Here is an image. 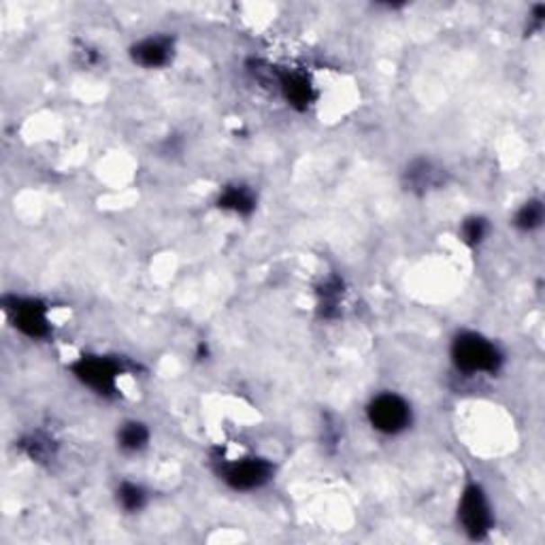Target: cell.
<instances>
[{
  "label": "cell",
  "mask_w": 545,
  "mask_h": 545,
  "mask_svg": "<svg viewBox=\"0 0 545 545\" xmlns=\"http://www.w3.org/2000/svg\"><path fill=\"white\" fill-rule=\"evenodd\" d=\"M451 361L467 375L496 373L503 364V353L490 339L478 333H460L451 344Z\"/></svg>",
  "instance_id": "1"
},
{
  "label": "cell",
  "mask_w": 545,
  "mask_h": 545,
  "mask_svg": "<svg viewBox=\"0 0 545 545\" xmlns=\"http://www.w3.org/2000/svg\"><path fill=\"white\" fill-rule=\"evenodd\" d=\"M367 415L371 426L384 434H398L411 424L409 403L394 392L377 394L369 405Z\"/></svg>",
  "instance_id": "2"
},
{
  "label": "cell",
  "mask_w": 545,
  "mask_h": 545,
  "mask_svg": "<svg viewBox=\"0 0 545 545\" xmlns=\"http://www.w3.org/2000/svg\"><path fill=\"white\" fill-rule=\"evenodd\" d=\"M458 520L471 539H484L492 529V507L481 486L471 484L462 490L460 505H458Z\"/></svg>",
  "instance_id": "3"
},
{
  "label": "cell",
  "mask_w": 545,
  "mask_h": 545,
  "mask_svg": "<svg viewBox=\"0 0 545 545\" xmlns=\"http://www.w3.org/2000/svg\"><path fill=\"white\" fill-rule=\"evenodd\" d=\"M222 478L235 490H256L272 478V467L263 458H241L224 465Z\"/></svg>",
  "instance_id": "4"
},
{
  "label": "cell",
  "mask_w": 545,
  "mask_h": 545,
  "mask_svg": "<svg viewBox=\"0 0 545 545\" xmlns=\"http://www.w3.org/2000/svg\"><path fill=\"white\" fill-rule=\"evenodd\" d=\"M73 373L77 380L101 394L115 392L120 369L118 364L103 356H84L73 364Z\"/></svg>",
  "instance_id": "5"
},
{
  "label": "cell",
  "mask_w": 545,
  "mask_h": 545,
  "mask_svg": "<svg viewBox=\"0 0 545 545\" xmlns=\"http://www.w3.org/2000/svg\"><path fill=\"white\" fill-rule=\"evenodd\" d=\"M11 313H13L15 328H20L28 337L39 339L49 333L48 313L37 300H17L15 307H11Z\"/></svg>",
  "instance_id": "6"
},
{
  "label": "cell",
  "mask_w": 545,
  "mask_h": 545,
  "mask_svg": "<svg viewBox=\"0 0 545 545\" xmlns=\"http://www.w3.org/2000/svg\"><path fill=\"white\" fill-rule=\"evenodd\" d=\"M171 54H173V45H171V40L165 37L143 39L130 49L132 60H135L138 67H145V68L165 67L166 62L171 60Z\"/></svg>",
  "instance_id": "7"
},
{
  "label": "cell",
  "mask_w": 545,
  "mask_h": 545,
  "mask_svg": "<svg viewBox=\"0 0 545 545\" xmlns=\"http://www.w3.org/2000/svg\"><path fill=\"white\" fill-rule=\"evenodd\" d=\"M405 179H407V188L411 192H428V190L443 185L445 173L431 160H415L405 171Z\"/></svg>",
  "instance_id": "8"
},
{
  "label": "cell",
  "mask_w": 545,
  "mask_h": 545,
  "mask_svg": "<svg viewBox=\"0 0 545 545\" xmlns=\"http://www.w3.org/2000/svg\"><path fill=\"white\" fill-rule=\"evenodd\" d=\"M149 442V431L143 422H124L118 431V445L124 451H141Z\"/></svg>",
  "instance_id": "9"
},
{
  "label": "cell",
  "mask_w": 545,
  "mask_h": 545,
  "mask_svg": "<svg viewBox=\"0 0 545 545\" xmlns=\"http://www.w3.org/2000/svg\"><path fill=\"white\" fill-rule=\"evenodd\" d=\"M219 207L230 209L235 213H249L256 207V199H254V192L246 188V185H230L219 196Z\"/></svg>",
  "instance_id": "10"
},
{
  "label": "cell",
  "mask_w": 545,
  "mask_h": 545,
  "mask_svg": "<svg viewBox=\"0 0 545 545\" xmlns=\"http://www.w3.org/2000/svg\"><path fill=\"white\" fill-rule=\"evenodd\" d=\"M281 90L283 94H286L288 103L294 104V107L305 109L307 104L313 101L311 85L303 75H286V77L281 79Z\"/></svg>",
  "instance_id": "11"
},
{
  "label": "cell",
  "mask_w": 545,
  "mask_h": 545,
  "mask_svg": "<svg viewBox=\"0 0 545 545\" xmlns=\"http://www.w3.org/2000/svg\"><path fill=\"white\" fill-rule=\"evenodd\" d=\"M147 501V495L141 486L130 484V481H124V484L118 488V503L126 512H138Z\"/></svg>",
  "instance_id": "12"
},
{
  "label": "cell",
  "mask_w": 545,
  "mask_h": 545,
  "mask_svg": "<svg viewBox=\"0 0 545 545\" xmlns=\"http://www.w3.org/2000/svg\"><path fill=\"white\" fill-rule=\"evenodd\" d=\"M543 222V205L541 201H529L522 205V209L515 216V226L520 230H535Z\"/></svg>",
  "instance_id": "13"
},
{
  "label": "cell",
  "mask_w": 545,
  "mask_h": 545,
  "mask_svg": "<svg viewBox=\"0 0 545 545\" xmlns=\"http://www.w3.org/2000/svg\"><path fill=\"white\" fill-rule=\"evenodd\" d=\"M462 241L467 246L478 247L479 243H484L486 237H488V222L484 218H469L465 224H462Z\"/></svg>",
  "instance_id": "14"
},
{
  "label": "cell",
  "mask_w": 545,
  "mask_h": 545,
  "mask_svg": "<svg viewBox=\"0 0 545 545\" xmlns=\"http://www.w3.org/2000/svg\"><path fill=\"white\" fill-rule=\"evenodd\" d=\"M341 294H344V292H341L339 280H330V281L324 283V288L320 290V297H322L320 307L324 309V313H326V316H328V309H333V307L339 305Z\"/></svg>",
  "instance_id": "15"
}]
</instances>
